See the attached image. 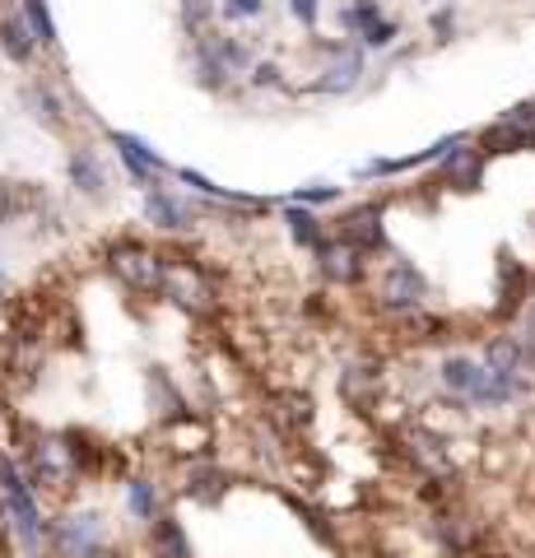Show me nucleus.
Returning <instances> with one entry per match:
<instances>
[{
	"instance_id": "f257e3e1",
	"label": "nucleus",
	"mask_w": 535,
	"mask_h": 558,
	"mask_svg": "<svg viewBox=\"0 0 535 558\" xmlns=\"http://www.w3.org/2000/svg\"><path fill=\"white\" fill-rule=\"evenodd\" d=\"M47 526H51V517L42 512V498L28 484L24 465L14 457H0V531L10 535L20 558H42Z\"/></svg>"
},
{
	"instance_id": "f03ea898",
	"label": "nucleus",
	"mask_w": 535,
	"mask_h": 558,
	"mask_svg": "<svg viewBox=\"0 0 535 558\" xmlns=\"http://www.w3.org/2000/svg\"><path fill=\"white\" fill-rule=\"evenodd\" d=\"M438 387L452 405H465V410H508V405H516L508 381L475 354H442L438 359Z\"/></svg>"
},
{
	"instance_id": "7ed1b4c3",
	"label": "nucleus",
	"mask_w": 535,
	"mask_h": 558,
	"mask_svg": "<svg viewBox=\"0 0 535 558\" xmlns=\"http://www.w3.org/2000/svg\"><path fill=\"white\" fill-rule=\"evenodd\" d=\"M20 465L38 494L42 488L47 494H65V488H75L84 475V447H80L75 433H38V438L28 442Z\"/></svg>"
},
{
	"instance_id": "20e7f679",
	"label": "nucleus",
	"mask_w": 535,
	"mask_h": 558,
	"mask_svg": "<svg viewBox=\"0 0 535 558\" xmlns=\"http://www.w3.org/2000/svg\"><path fill=\"white\" fill-rule=\"evenodd\" d=\"M108 512L102 508H65L51 517L47 526V549L42 558H84L98 545H108Z\"/></svg>"
},
{
	"instance_id": "39448f33",
	"label": "nucleus",
	"mask_w": 535,
	"mask_h": 558,
	"mask_svg": "<svg viewBox=\"0 0 535 558\" xmlns=\"http://www.w3.org/2000/svg\"><path fill=\"white\" fill-rule=\"evenodd\" d=\"M479 359L508 381L516 405H522V400H535V340L531 336H522V330H503V336H494L485 344Z\"/></svg>"
},
{
	"instance_id": "423d86ee",
	"label": "nucleus",
	"mask_w": 535,
	"mask_h": 558,
	"mask_svg": "<svg viewBox=\"0 0 535 558\" xmlns=\"http://www.w3.org/2000/svg\"><path fill=\"white\" fill-rule=\"evenodd\" d=\"M373 299H377V307H382L387 317H396V322L410 317V312H424V303H428V275L414 266V260L391 256L387 266H382V275H377Z\"/></svg>"
},
{
	"instance_id": "0eeeda50",
	"label": "nucleus",
	"mask_w": 535,
	"mask_h": 558,
	"mask_svg": "<svg viewBox=\"0 0 535 558\" xmlns=\"http://www.w3.org/2000/svg\"><path fill=\"white\" fill-rule=\"evenodd\" d=\"M159 299H168L172 307H182V312H192V317H210V312L219 307L210 275H205L196 260H178V256H168V266H163Z\"/></svg>"
},
{
	"instance_id": "6e6552de",
	"label": "nucleus",
	"mask_w": 535,
	"mask_h": 558,
	"mask_svg": "<svg viewBox=\"0 0 535 558\" xmlns=\"http://www.w3.org/2000/svg\"><path fill=\"white\" fill-rule=\"evenodd\" d=\"M163 266H168V252L145 247V242H117L108 252V270L122 279L131 293H145V299H159Z\"/></svg>"
},
{
	"instance_id": "1a4fd4ad",
	"label": "nucleus",
	"mask_w": 535,
	"mask_h": 558,
	"mask_svg": "<svg viewBox=\"0 0 535 558\" xmlns=\"http://www.w3.org/2000/svg\"><path fill=\"white\" fill-rule=\"evenodd\" d=\"M252 57L238 38H215V33H200L196 47V84L200 89H223L233 75H247Z\"/></svg>"
},
{
	"instance_id": "9d476101",
	"label": "nucleus",
	"mask_w": 535,
	"mask_h": 558,
	"mask_svg": "<svg viewBox=\"0 0 535 558\" xmlns=\"http://www.w3.org/2000/svg\"><path fill=\"white\" fill-rule=\"evenodd\" d=\"M475 145H479L485 159H494V154H531L535 149V98L508 108L503 117L494 121V126L479 131Z\"/></svg>"
},
{
	"instance_id": "9b49d317",
	"label": "nucleus",
	"mask_w": 535,
	"mask_h": 558,
	"mask_svg": "<svg viewBox=\"0 0 535 558\" xmlns=\"http://www.w3.org/2000/svg\"><path fill=\"white\" fill-rule=\"evenodd\" d=\"M108 145H112V154H117V163H122V172H126V178L141 186V191H149L154 182L172 178V163L149 145V140H141V135H131V131H117V126H112V131H108Z\"/></svg>"
},
{
	"instance_id": "f8f14e48",
	"label": "nucleus",
	"mask_w": 535,
	"mask_h": 558,
	"mask_svg": "<svg viewBox=\"0 0 535 558\" xmlns=\"http://www.w3.org/2000/svg\"><path fill=\"white\" fill-rule=\"evenodd\" d=\"M141 209H145V223H149V229H159V233H192L196 219H200L196 196H182V191H172L163 182H154L145 191Z\"/></svg>"
},
{
	"instance_id": "ddd939ff",
	"label": "nucleus",
	"mask_w": 535,
	"mask_h": 558,
	"mask_svg": "<svg viewBox=\"0 0 535 558\" xmlns=\"http://www.w3.org/2000/svg\"><path fill=\"white\" fill-rule=\"evenodd\" d=\"M387 205L382 201H364V205H350L344 215L336 219V229H331V238H340V242H350V247H358L364 256H373V252H387Z\"/></svg>"
},
{
	"instance_id": "4468645a",
	"label": "nucleus",
	"mask_w": 535,
	"mask_h": 558,
	"mask_svg": "<svg viewBox=\"0 0 535 558\" xmlns=\"http://www.w3.org/2000/svg\"><path fill=\"white\" fill-rule=\"evenodd\" d=\"M485 168H489V159L479 154V145L471 135H461L457 145L447 149V159L438 163V182L447 191H479L485 186Z\"/></svg>"
},
{
	"instance_id": "2eb2a0df",
	"label": "nucleus",
	"mask_w": 535,
	"mask_h": 558,
	"mask_svg": "<svg viewBox=\"0 0 535 558\" xmlns=\"http://www.w3.org/2000/svg\"><path fill=\"white\" fill-rule=\"evenodd\" d=\"M313 256H317V275L336 289H354L358 279L368 275V256L358 247H350V242H340V238H326Z\"/></svg>"
},
{
	"instance_id": "dca6fc26",
	"label": "nucleus",
	"mask_w": 535,
	"mask_h": 558,
	"mask_svg": "<svg viewBox=\"0 0 535 558\" xmlns=\"http://www.w3.org/2000/svg\"><path fill=\"white\" fill-rule=\"evenodd\" d=\"M368 70V57L358 43H344V47H331V61H326V70L313 80V94H354L358 80H364Z\"/></svg>"
},
{
	"instance_id": "f3484780",
	"label": "nucleus",
	"mask_w": 535,
	"mask_h": 558,
	"mask_svg": "<svg viewBox=\"0 0 535 558\" xmlns=\"http://www.w3.org/2000/svg\"><path fill=\"white\" fill-rule=\"evenodd\" d=\"M65 182H71V191L80 201H108V163H102V154L89 149V145H75L71 159H65Z\"/></svg>"
},
{
	"instance_id": "a211bd4d",
	"label": "nucleus",
	"mask_w": 535,
	"mask_h": 558,
	"mask_svg": "<svg viewBox=\"0 0 535 558\" xmlns=\"http://www.w3.org/2000/svg\"><path fill=\"white\" fill-rule=\"evenodd\" d=\"M24 108H28V117L38 121L42 131H51V135H65V131H71V102L57 94V84L33 80L28 89H24Z\"/></svg>"
},
{
	"instance_id": "6ab92c4d",
	"label": "nucleus",
	"mask_w": 535,
	"mask_h": 558,
	"mask_svg": "<svg viewBox=\"0 0 535 558\" xmlns=\"http://www.w3.org/2000/svg\"><path fill=\"white\" fill-rule=\"evenodd\" d=\"M145 554L149 558H196V539L178 521V512H163L159 521L145 526Z\"/></svg>"
},
{
	"instance_id": "aec40b11",
	"label": "nucleus",
	"mask_w": 535,
	"mask_h": 558,
	"mask_svg": "<svg viewBox=\"0 0 535 558\" xmlns=\"http://www.w3.org/2000/svg\"><path fill=\"white\" fill-rule=\"evenodd\" d=\"M122 502H126V517L149 526V521H159L168 512V498H163V484L149 480V475H131L126 488H122Z\"/></svg>"
},
{
	"instance_id": "412c9836",
	"label": "nucleus",
	"mask_w": 535,
	"mask_h": 558,
	"mask_svg": "<svg viewBox=\"0 0 535 558\" xmlns=\"http://www.w3.org/2000/svg\"><path fill=\"white\" fill-rule=\"evenodd\" d=\"M47 205V196L33 182H5L0 178V229H14V223L33 219Z\"/></svg>"
},
{
	"instance_id": "4be33fe9",
	"label": "nucleus",
	"mask_w": 535,
	"mask_h": 558,
	"mask_svg": "<svg viewBox=\"0 0 535 558\" xmlns=\"http://www.w3.org/2000/svg\"><path fill=\"white\" fill-rule=\"evenodd\" d=\"M284 229L293 238V247H303V252H317L326 238H331V229L321 223L317 209H303V205H284Z\"/></svg>"
},
{
	"instance_id": "5701e85b",
	"label": "nucleus",
	"mask_w": 535,
	"mask_h": 558,
	"mask_svg": "<svg viewBox=\"0 0 535 558\" xmlns=\"http://www.w3.org/2000/svg\"><path fill=\"white\" fill-rule=\"evenodd\" d=\"M0 51H5L14 65H28L33 57H38V38H33V28L24 24V14L0 20Z\"/></svg>"
},
{
	"instance_id": "b1692460",
	"label": "nucleus",
	"mask_w": 535,
	"mask_h": 558,
	"mask_svg": "<svg viewBox=\"0 0 535 558\" xmlns=\"http://www.w3.org/2000/svg\"><path fill=\"white\" fill-rule=\"evenodd\" d=\"M182 494L210 508V502H219L223 494H229V475H223L219 465H192V470H186V488H182Z\"/></svg>"
},
{
	"instance_id": "393cba45",
	"label": "nucleus",
	"mask_w": 535,
	"mask_h": 558,
	"mask_svg": "<svg viewBox=\"0 0 535 558\" xmlns=\"http://www.w3.org/2000/svg\"><path fill=\"white\" fill-rule=\"evenodd\" d=\"M387 14H382V5L377 0H358V5H344L340 10V28L350 33V38H364V33L373 28V24H382Z\"/></svg>"
},
{
	"instance_id": "a878e982",
	"label": "nucleus",
	"mask_w": 535,
	"mask_h": 558,
	"mask_svg": "<svg viewBox=\"0 0 535 558\" xmlns=\"http://www.w3.org/2000/svg\"><path fill=\"white\" fill-rule=\"evenodd\" d=\"M24 24L33 28V38H38V47H57V43H61L57 20H51L47 0H24Z\"/></svg>"
},
{
	"instance_id": "bb28decb",
	"label": "nucleus",
	"mask_w": 535,
	"mask_h": 558,
	"mask_svg": "<svg viewBox=\"0 0 535 558\" xmlns=\"http://www.w3.org/2000/svg\"><path fill=\"white\" fill-rule=\"evenodd\" d=\"M344 196V186H336V182H307V186H299V191H289V196L280 201V205H303V209H321V205H336Z\"/></svg>"
},
{
	"instance_id": "cd10ccee",
	"label": "nucleus",
	"mask_w": 535,
	"mask_h": 558,
	"mask_svg": "<svg viewBox=\"0 0 535 558\" xmlns=\"http://www.w3.org/2000/svg\"><path fill=\"white\" fill-rule=\"evenodd\" d=\"M396 38H401V24H396V20H382V24H373L364 38H358V47H364V51H382V47H391Z\"/></svg>"
},
{
	"instance_id": "c85d7f7f",
	"label": "nucleus",
	"mask_w": 535,
	"mask_h": 558,
	"mask_svg": "<svg viewBox=\"0 0 535 558\" xmlns=\"http://www.w3.org/2000/svg\"><path fill=\"white\" fill-rule=\"evenodd\" d=\"M219 14L223 20H262L266 14V0H219Z\"/></svg>"
},
{
	"instance_id": "c756f323",
	"label": "nucleus",
	"mask_w": 535,
	"mask_h": 558,
	"mask_svg": "<svg viewBox=\"0 0 535 558\" xmlns=\"http://www.w3.org/2000/svg\"><path fill=\"white\" fill-rule=\"evenodd\" d=\"M247 75H252V89H280L284 84V70L275 61H252Z\"/></svg>"
},
{
	"instance_id": "7c9ffc66",
	"label": "nucleus",
	"mask_w": 535,
	"mask_h": 558,
	"mask_svg": "<svg viewBox=\"0 0 535 558\" xmlns=\"http://www.w3.org/2000/svg\"><path fill=\"white\" fill-rule=\"evenodd\" d=\"M289 14L299 20L303 28H317V20H321V0H289Z\"/></svg>"
},
{
	"instance_id": "2f4dec72",
	"label": "nucleus",
	"mask_w": 535,
	"mask_h": 558,
	"mask_svg": "<svg viewBox=\"0 0 535 558\" xmlns=\"http://www.w3.org/2000/svg\"><path fill=\"white\" fill-rule=\"evenodd\" d=\"M84 558H135L126 545H117V539H108V545H98L94 554H84Z\"/></svg>"
},
{
	"instance_id": "473e14b6",
	"label": "nucleus",
	"mask_w": 535,
	"mask_h": 558,
	"mask_svg": "<svg viewBox=\"0 0 535 558\" xmlns=\"http://www.w3.org/2000/svg\"><path fill=\"white\" fill-rule=\"evenodd\" d=\"M516 322H522V336L535 340V289H531V299H526V307H522V317H516Z\"/></svg>"
},
{
	"instance_id": "72a5a7b5",
	"label": "nucleus",
	"mask_w": 535,
	"mask_h": 558,
	"mask_svg": "<svg viewBox=\"0 0 535 558\" xmlns=\"http://www.w3.org/2000/svg\"><path fill=\"white\" fill-rule=\"evenodd\" d=\"M10 299V275H5V260H0V303Z\"/></svg>"
}]
</instances>
